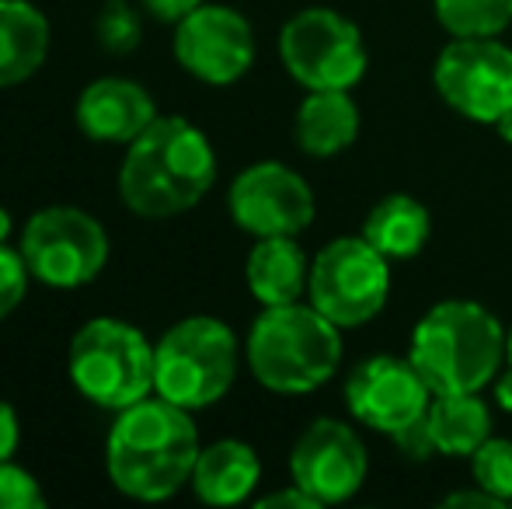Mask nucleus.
Listing matches in <instances>:
<instances>
[{"label":"nucleus","instance_id":"26","mask_svg":"<svg viewBox=\"0 0 512 509\" xmlns=\"http://www.w3.org/2000/svg\"><path fill=\"white\" fill-rule=\"evenodd\" d=\"M46 496L32 471L14 461H0V509H42Z\"/></svg>","mask_w":512,"mask_h":509},{"label":"nucleus","instance_id":"34","mask_svg":"<svg viewBox=\"0 0 512 509\" xmlns=\"http://www.w3.org/2000/svg\"><path fill=\"white\" fill-rule=\"evenodd\" d=\"M11 227H14V220H11V213L0 206V241H7L11 238Z\"/></svg>","mask_w":512,"mask_h":509},{"label":"nucleus","instance_id":"29","mask_svg":"<svg viewBox=\"0 0 512 509\" xmlns=\"http://www.w3.org/2000/svg\"><path fill=\"white\" fill-rule=\"evenodd\" d=\"M21 443V422H18V412H14L11 401L0 398V461H11L14 450Z\"/></svg>","mask_w":512,"mask_h":509},{"label":"nucleus","instance_id":"27","mask_svg":"<svg viewBox=\"0 0 512 509\" xmlns=\"http://www.w3.org/2000/svg\"><path fill=\"white\" fill-rule=\"evenodd\" d=\"M391 440H394V447L408 457V461H429L432 454H439L436 440H432V433H429V419H425V415L411 422V426L398 429Z\"/></svg>","mask_w":512,"mask_h":509},{"label":"nucleus","instance_id":"20","mask_svg":"<svg viewBox=\"0 0 512 509\" xmlns=\"http://www.w3.org/2000/svg\"><path fill=\"white\" fill-rule=\"evenodd\" d=\"M429 231V210L415 196H405V192H391V196L380 199L363 224V238L391 262L415 258L429 241Z\"/></svg>","mask_w":512,"mask_h":509},{"label":"nucleus","instance_id":"35","mask_svg":"<svg viewBox=\"0 0 512 509\" xmlns=\"http://www.w3.org/2000/svg\"><path fill=\"white\" fill-rule=\"evenodd\" d=\"M506 356H509V363H512V328H509V335H506Z\"/></svg>","mask_w":512,"mask_h":509},{"label":"nucleus","instance_id":"19","mask_svg":"<svg viewBox=\"0 0 512 509\" xmlns=\"http://www.w3.org/2000/svg\"><path fill=\"white\" fill-rule=\"evenodd\" d=\"M359 136V109L349 91H310L297 109V143L310 157H335Z\"/></svg>","mask_w":512,"mask_h":509},{"label":"nucleus","instance_id":"25","mask_svg":"<svg viewBox=\"0 0 512 509\" xmlns=\"http://www.w3.org/2000/svg\"><path fill=\"white\" fill-rule=\"evenodd\" d=\"M28 279H32V272H28L21 248H11L7 241H0V321L18 311V304L28 293Z\"/></svg>","mask_w":512,"mask_h":509},{"label":"nucleus","instance_id":"32","mask_svg":"<svg viewBox=\"0 0 512 509\" xmlns=\"http://www.w3.org/2000/svg\"><path fill=\"white\" fill-rule=\"evenodd\" d=\"M495 405H499L502 412H512V363L502 367L499 377H495Z\"/></svg>","mask_w":512,"mask_h":509},{"label":"nucleus","instance_id":"31","mask_svg":"<svg viewBox=\"0 0 512 509\" xmlns=\"http://www.w3.org/2000/svg\"><path fill=\"white\" fill-rule=\"evenodd\" d=\"M443 506H450V509H457V506H474V509H499V506H506L499 496H492V492H485L481 485H474V489H467V492H450V496L443 499Z\"/></svg>","mask_w":512,"mask_h":509},{"label":"nucleus","instance_id":"18","mask_svg":"<svg viewBox=\"0 0 512 509\" xmlns=\"http://www.w3.org/2000/svg\"><path fill=\"white\" fill-rule=\"evenodd\" d=\"M49 56V21L28 0H0V88L28 81Z\"/></svg>","mask_w":512,"mask_h":509},{"label":"nucleus","instance_id":"7","mask_svg":"<svg viewBox=\"0 0 512 509\" xmlns=\"http://www.w3.org/2000/svg\"><path fill=\"white\" fill-rule=\"evenodd\" d=\"M307 297L342 332L366 325L391 297V258L380 255L363 234L328 241L310 262Z\"/></svg>","mask_w":512,"mask_h":509},{"label":"nucleus","instance_id":"28","mask_svg":"<svg viewBox=\"0 0 512 509\" xmlns=\"http://www.w3.org/2000/svg\"><path fill=\"white\" fill-rule=\"evenodd\" d=\"M140 4L150 18L164 21V25H178V21L189 18V14L196 11L199 4H206V0H140Z\"/></svg>","mask_w":512,"mask_h":509},{"label":"nucleus","instance_id":"12","mask_svg":"<svg viewBox=\"0 0 512 509\" xmlns=\"http://www.w3.org/2000/svg\"><path fill=\"white\" fill-rule=\"evenodd\" d=\"M175 60L203 84L241 81L255 63L251 21L227 4H199L175 25Z\"/></svg>","mask_w":512,"mask_h":509},{"label":"nucleus","instance_id":"24","mask_svg":"<svg viewBox=\"0 0 512 509\" xmlns=\"http://www.w3.org/2000/svg\"><path fill=\"white\" fill-rule=\"evenodd\" d=\"M474 485L499 496L502 503H512V440H495L488 436L471 454Z\"/></svg>","mask_w":512,"mask_h":509},{"label":"nucleus","instance_id":"33","mask_svg":"<svg viewBox=\"0 0 512 509\" xmlns=\"http://www.w3.org/2000/svg\"><path fill=\"white\" fill-rule=\"evenodd\" d=\"M495 133H499L506 143H512V109L506 112V116L499 119V123H495Z\"/></svg>","mask_w":512,"mask_h":509},{"label":"nucleus","instance_id":"23","mask_svg":"<svg viewBox=\"0 0 512 509\" xmlns=\"http://www.w3.org/2000/svg\"><path fill=\"white\" fill-rule=\"evenodd\" d=\"M95 35L98 46L112 56H126L140 46L143 39V21L129 0H105V7L95 18Z\"/></svg>","mask_w":512,"mask_h":509},{"label":"nucleus","instance_id":"16","mask_svg":"<svg viewBox=\"0 0 512 509\" xmlns=\"http://www.w3.org/2000/svg\"><path fill=\"white\" fill-rule=\"evenodd\" d=\"M262 482V461L244 440H216L199 450L192 492L206 506H237Z\"/></svg>","mask_w":512,"mask_h":509},{"label":"nucleus","instance_id":"2","mask_svg":"<svg viewBox=\"0 0 512 509\" xmlns=\"http://www.w3.org/2000/svg\"><path fill=\"white\" fill-rule=\"evenodd\" d=\"M216 182L213 143L182 116H157L133 143L119 168L126 210L147 220H168L203 203Z\"/></svg>","mask_w":512,"mask_h":509},{"label":"nucleus","instance_id":"3","mask_svg":"<svg viewBox=\"0 0 512 509\" xmlns=\"http://www.w3.org/2000/svg\"><path fill=\"white\" fill-rule=\"evenodd\" d=\"M408 360L432 394L481 391L509 360L506 328L474 300H443L418 318Z\"/></svg>","mask_w":512,"mask_h":509},{"label":"nucleus","instance_id":"13","mask_svg":"<svg viewBox=\"0 0 512 509\" xmlns=\"http://www.w3.org/2000/svg\"><path fill=\"white\" fill-rule=\"evenodd\" d=\"M370 457L359 433L342 419H314L290 450L293 485L314 496L321 506L352 499L366 482Z\"/></svg>","mask_w":512,"mask_h":509},{"label":"nucleus","instance_id":"11","mask_svg":"<svg viewBox=\"0 0 512 509\" xmlns=\"http://www.w3.org/2000/svg\"><path fill=\"white\" fill-rule=\"evenodd\" d=\"M234 224L251 238H300L314 224V189L279 161H258L227 192Z\"/></svg>","mask_w":512,"mask_h":509},{"label":"nucleus","instance_id":"22","mask_svg":"<svg viewBox=\"0 0 512 509\" xmlns=\"http://www.w3.org/2000/svg\"><path fill=\"white\" fill-rule=\"evenodd\" d=\"M432 7L453 39L502 35L512 25V0H432Z\"/></svg>","mask_w":512,"mask_h":509},{"label":"nucleus","instance_id":"8","mask_svg":"<svg viewBox=\"0 0 512 509\" xmlns=\"http://www.w3.org/2000/svg\"><path fill=\"white\" fill-rule=\"evenodd\" d=\"M279 60L307 91H349L366 74V42L356 21L331 7H304L279 32Z\"/></svg>","mask_w":512,"mask_h":509},{"label":"nucleus","instance_id":"14","mask_svg":"<svg viewBox=\"0 0 512 509\" xmlns=\"http://www.w3.org/2000/svg\"><path fill=\"white\" fill-rule=\"evenodd\" d=\"M432 391L408 356H373L345 381V405L352 419L373 433L394 436L429 412Z\"/></svg>","mask_w":512,"mask_h":509},{"label":"nucleus","instance_id":"17","mask_svg":"<svg viewBox=\"0 0 512 509\" xmlns=\"http://www.w3.org/2000/svg\"><path fill=\"white\" fill-rule=\"evenodd\" d=\"M251 297L262 307L297 304L307 293L310 262L297 238H255V248L244 265Z\"/></svg>","mask_w":512,"mask_h":509},{"label":"nucleus","instance_id":"6","mask_svg":"<svg viewBox=\"0 0 512 509\" xmlns=\"http://www.w3.org/2000/svg\"><path fill=\"white\" fill-rule=\"evenodd\" d=\"M67 374L91 405L122 412L154 394V346L122 318H91L70 339Z\"/></svg>","mask_w":512,"mask_h":509},{"label":"nucleus","instance_id":"4","mask_svg":"<svg viewBox=\"0 0 512 509\" xmlns=\"http://www.w3.org/2000/svg\"><path fill=\"white\" fill-rule=\"evenodd\" d=\"M248 370L276 394H307L335 377L342 363V328L314 304L265 307L244 342Z\"/></svg>","mask_w":512,"mask_h":509},{"label":"nucleus","instance_id":"5","mask_svg":"<svg viewBox=\"0 0 512 509\" xmlns=\"http://www.w3.org/2000/svg\"><path fill=\"white\" fill-rule=\"evenodd\" d=\"M241 346L230 325L209 314L171 325L154 346V394L178 408H209L237 381Z\"/></svg>","mask_w":512,"mask_h":509},{"label":"nucleus","instance_id":"1","mask_svg":"<svg viewBox=\"0 0 512 509\" xmlns=\"http://www.w3.org/2000/svg\"><path fill=\"white\" fill-rule=\"evenodd\" d=\"M199 450L203 447L192 412L157 394L115 412L105 443V468L122 496L161 503L192 482Z\"/></svg>","mask_w":512,"mask_h":509},{"label":"nucleus","instance_id":"21","mask_svg":"<svg viewBox=\"0 0 512 509\" xmlns=\"http://www.w3.org/2000/svg\"><path fill=\"white\" fill-rule=\"evenodd\" d=\"M481 391L464 394H432L429 401V433L436 450L446 457H471L492 436V408L478 398Z\"/></svg>","mask_w":512,"mask_h":509},{"label":"nucleus","instance_id":"30","mask_svg":"<svg viewBox=\"0 0 512 509\" xmlns=\"http://www.w3.org/2000/svg\"><path fill=\"white\" fill-rule=\"evenodd\" d=\"M258 509H321L314 496H307L300 485H290V489H279L272 496L258 499Z\"/></svg>","mask_w":512,"mask_h":509},{"label":"nucleus","instance_id":"15","mask_svg":"<svg viewBox=\"0 0 512 509\" xmlns=\"http://www.w3.org/2000/svg\"><path fill=\"white\" fill-rule=\"evenodd\" d=\"M74 119L84 136L98 143H133L157 119L147 88L126 77H98L77 98Z\"/></svg>","mask_w":512,"mask_h":509},{"label":"nucleus","instance_id":"10","mask_svg":"<svg viewBox=\"0 0 512 509\" xmlns=\"http://www.w3.org/2000/svg\"><path fill=\"white\" fill-rule=\"evenodd\" d=\"M432 84L457 116L495 126L512 109V49L499 35L446 42Z\"/></svg>","mask_w":512,"mask_h":509},{"label":"nucleus","instance_id":"9","mask_svg":"<svg viewBox=\"0 0 512 509\" xmlns=\"http://www.w3.org/2000/svg\"><path fill=\"white\" fill-rule=\"evenodd\" d=\"M21 255L32 279L53 290H81L108 265L105 227L77 206H46L21 231Z\"/></svg>","mask_w":512,"mask_h":509}]
</instances>
